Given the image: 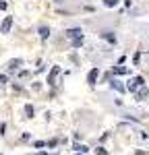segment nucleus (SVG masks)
Wrapping results in <instances>:
<instances>
[{
    "label": "nucleus",
    "instance_id": "f257e3e1",
    "mask_svg": "<svg viewBox=\"0 0 149 155\" xmlns=\"http://www.w3.org/2000/svg\"><path fill=\"white\" fill-rule=\"evenodd\" d=\"M58 74H60V66H52V68H50V72H48V81H46V83H48L50 87H54V85H56V77H58Z\"/></svg>",
    "mask_w": 149,
    "mask_h": 155
},
{
    "label": "nucleus",
    "instance_id": "f03ea898",
    "mask_svg": "<svg viewBox=\"0 0 149 155\" xmlns=\"http://www.w3.org/2000/svg\"><path fill=\"white\" fill-rule=\"evenodd\" d=\"M99 37L101 39H106L108 44H112V46H116V41H118V37H116V33L114 31H101L99 33Z\"/></svg>",
    "mask_w": 149,
    "mask_h": 155
},
{
    "label": "nucleus",
    "instance_id": "7ed1b4c3",
    "mask_svg": "<svg viewBox=\"0 0 149 155\" xmlns=\"http://www.w3.org/2000/svg\"><path fill=\"white\" fill-rule=\"evenodd\" d=\"M110 89H114V91H118V93H124V91H128L126 89V85H122L118 79H112L110 81Z\"/></svg>",
    "mask_w": 149,
    "mask_h": 155
},
{
    "label": "nucleus",
    "instance_id": "20e7f679",
    "mask_svg": "<svg viewBox=\"0 0 149 155\" xmlns=\"http://www.w3.org/2000/svg\"><path fill=\"white\" fill-rule=\"evenodd\" d=\"M98 77H99V68H98V66H93V68L89 71V74H87V83H89V85H95Z\"/></svg>",
    "mask_w": 149,
    "mask_h": 155
},
{
    "label": "nucleus",
    "instance_id": "39448f33",
    "mask_svg": "<svg viewBox=\"0 0 149 155\" xmlns=\"http://www.w3.org/2000/svg\"><path fill=\"white\" fill-rule=\"evenodd\" d=\"M64 35L71 37V39H74V37L83 35V29H81V27H73V29H66V31H64Z\"/></svg>",
    "mask_w": 149,
    "mask_h": 155
},
{
    "label": "nucleus",
    "instance_id": "423d86ee",
    "mask_svg": "<svg viewBox=\"0 0 149 155\" xmlns=\"http://www.w3.org/2000/svg\"><path fill=\"white\" fill-rule=\"evenodd\" d=\"M12 27V17H6L4 21H2V25H0V33H8Z\"/></svg>",
    "mask_w": 149,
    "mask_h": 155
},
{
    "label": "nucleus",
    "instance_id": "0eeeda50",
    "mask_svg": "<svg viewBox=\"0 0 149 155\" xmlns=\"http://www.w3.org/2000/svg\"><path fill=\"white\" fill-rule=\"evenodd\" d=\"M23 64V60L21 58H15V60H8V64H6V68H8V72H15L19 66Z\"/></svg>",
    "mask_w": 149,
    "mask_h": 155
},
{
    "label": "nucleus",
    "instance_id": "6e6552de",
    "mask_svg": "<svg viewBox=\"0 0 149 155\" xmlns=\"http://www.w3.org/2000/svg\"><path fill=\"white\" fill-rule=\"evenodd\" d=\"M135 95H137V99H139V101H145V99H147V97H149V89H147V87H145V85H143V87H141V89L137 91Z\"/></svg>",
    "mask_w": 149,
    "mask_h": 155
},
{
    "label": "nucleus",
    "instance_id": "1a4fd4ad",
    "mask_svg": "<svg viewBox=\"0 0 149 155\" xmlns=\"http://www.w3.org/2000/svg\"><path fill=\"white\" fill-rule=\"evenodd\" d=\"M126 89H128L131 93H137V91L141 89V85L137 83V79H133V81H128V83H126Z\"/></svg>",
    "mask_w": 149,
    "mask_h": 155
},
{
    "label": "nucleus",
    "instance_id": "9d476101",
    "mask_svg": "<svg viewBox=\"0 0 149 155\" xmlns=\"http://www.w3.org/2000/svg\"><path fill=\"white\" fill-rule=\"evenodd\" d=\"M112 72H114V74H128L131 68H126V66H120V64H118V66H114V68H112Z\"/></svg>",
    "mask_w": 149,
    "mask_h": 155
},
{
    "label": "nucleus",
    "instance_id": "9b49d317",
    "mask_svg": "<svg viewBox=\"0 0 149 155\" xmlns=\"http://www.w3.org/2000/svg\"><path fill=\"white\" fill-rule=\"evenodd\" d=\"M39 37H41V39L46 41V39L50 37V27H46V25H41V27H39Z\"/></svg>",
    "mask_w": 149,
    "mask_h": 155
},
{
    "label": "nucleus",
    "instance_id": "f8f14e48",
    "mask_svg": "<svg viewBox=\"0 0 149 155\" xmlns=\"http://www.w3.org/2000/svg\"><path fill=\"white\" fill-rule=\"evenodd\" d=\"M73 149L77 151V153H87V151H89V147H87V145H81V143H74Z\"/></svg>",
    "mask_w": 149,
    "mask_h": 155
},
{
    "label": "nucleus",
    "instance_id": "ddd939ff",
    "mask_svg": "<svg viewBox=\"0 0 149 155\" xmlns=\"http://www.w3.org/2000/svg\"><path fill=\"white\" fill-rule=\"evenodd\" d=\"M25 114H27V118H33L35 110H33V106H31V104H27V106H25Z\"/></svg>",
    "mask_w": 149,
    "mask_h": 155
},
{
    "label": "nucleus",
    "instance_id": "4468645a",
    "mask_svg": "<svg viewBox=\"0 0 149 155\" xmlns=\"http://www.w3.org/2000/svg\"><path fill=\"white\" fill-rule=\"evenodd\" d=\"M71 44H73V48H81V46H83V35L74 37V39H73V41H71Z\"/></svg>",
    "mask_w": 149,
    "mask_h": 155
},
{
    "label": "nucleus",
    "instance_id": "2eb2a0df",
    "mask_svg": "<svg viewBox=\"0 0 149 155\" xmlns=\"http://www.w3.org/2000/svg\"><path fill=\"white\" fill-rule=\"evenodd\" d=\"M118 4V0H104V6H108V8H114Z\"/></svg>",
    "mask_w": 149,
    "mask_h": 155
},
{
    "label": "nucleus",
    "instance_id": "dca6fc26",
    "mask_svg": "<svg viewBox=\"0 0 149 155\" xmlns=\"http://www.w3.org/2000/svg\"><path fill=\"white\" fill-rule=\"evenodd\" d=\"M95 153H98V155H108V149H104V147H98V149H95Z\"/></svg>",
    "mask_w": 149,
    "mask_h": 155
},
{
    "label": "nucleus",
    "instance_id": "f3484780",
    "mask_svg": "<svg viewBox=\"0 0 149 155\" xmlns=\"http://www.w3.org/2000/svg\"><path fill=\"white\" fill-rule=\"evenodd\" d=\"M46 145H48V143H44V141H35L33 147H35V149H41V147H46Z\"/></svg>",
    "mask_w": 149,
    "mask_h": 155
},
{
    "label": "nucleus",
    "instance_id": "a211bd4d",
    "mask_svg": "<svg viewBox=\"0 0 149 155\" xmlns=\"http://www.w3.org/2000/svg\"><path fill=\"white\" fill-rule=\"evenodd\" d=\"M56 145H58V141H56V139H52V141H48V145H46V147H50V149H52V147H56Z\"/></svg>",
    "mask_w": 149,
    "mask_h": 155
},
{
    "label": "nucleus",
    "instance_id": "6ab92c4d",
    "mask_svg": "<svg viewBox=\"0 0 149 155\" xmlns=\"http://www.w3.org/2000/svg\"><path fill=\"white\" fill-rule=\"evenodd\" d=\"M6 6H8V4H6L4 0H0V11H6Z\"/></svg>",
    "mask_w": 149,
    "mask_h": 155
},
{
    "label": "nucleus",
    "instance_id": "aec40b11",
    "mask_svg": "<svg viewBox=\"0 0 149 155\" xmlns=\"http://www.w3.org/2000/svg\"><path fill=\"white\" fill-rule=\"evenodd\" d=\"M4 130H6V124L2 122V124H0V134H4Z\"/></svg>",
    "mask_w": 149,
    "mask_h": 155
},
{
    "label": "nucleus",
    "instance_id": "412c9836",
    "mask_svg": "<svg viewBox=\"0 0 149 155\" xmlns=\"http://www.w3.org/2000/svg\"><path fill=\"white\" fill-rule=\"evenodd\" d=\"M0 83H6V74H0Z\"/></svg>",
    "mask_w": 149,
    "mask_h": 155
},
{
    "label": "nucleus",
    "instance_id": "4be33fe9",
    "mask_svg": "<svg viewBox=\"0 0 149 155\" xmlns=\"http://www.w3.org/2000/svg\"><path fill=\"white\" fill-rule=\"evenodd\" d=\"M135 155H147V153H145L143 149H139V151H135Z\"/></svg>",
    "mask_w": 149,
    "mask_h": 155
},
{
    "label": "nucleus",
    "instance_id": "5701e85b",
    "mask_svg": "<svg viewBox=\"0 0 149 155\" xmlns=\"http://www.w3.org/2000/svg\"><path fill=\"white\" fill-rule=\"evenodd\" d=\"M37 155H50V153H37Z\"/></svg>",
    "mask_w": 149,
    "mask_h": 155
},
{
    "label": "nucleus",
    "instance_id": "b1692460",
    "mask_svg": "<svg viewBox=\"0 0 149 155\" xmlns=\"http://www.w3.org/2000/svg\"><path fill=\"white\" fill-rule=\"evenodd\" d=\"M77 155H85V153H77Z\"/></svg>",
    "mask_w": 149,
    "mask_h": 155
}]
</instances>
